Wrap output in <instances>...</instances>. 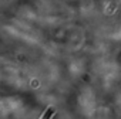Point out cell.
<instances>
[{"instance_id":"cell-1","label":"cell","mask_w":121,"mask_h":119,"mask_svg":"<svg viewBox=\"0 0 121 119\" xmlns=\"http://www.w3.org/2000/svg\"><path fill=\"white\" fill-rule=\"evenodd\" d=\"M53 113H54V109H53V108H48V109H47V112L43 115V119H50Z\"/></svg>"}]
</instances>
